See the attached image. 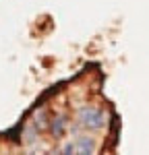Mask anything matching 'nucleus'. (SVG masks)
Returning <instances> with one entry per match:
<instances>
[{"label": "nucleus", "instance_id": "obj_1", "mask_svg": "<svg viewBox=\"0 0 149 155\" xmlns=\"http://www.w3.org/2000/svg\"><path fill=\"white\" fill-rule=\"evenodd\" d=\"M83 122H85L89 128H99L101 122H104V116H101V112H98V110H85L83 112Z\"/></svg>", "mask_w": 149, "mask_h": 155}, {"label": "nucleus", "instance_id": "obj_2", "mask_svg": "<svg viewBox=\"0 0 149 155\" xmlns=\"http://www.w3.org/2000/svg\"><path fill=\"white\" fill-rule=\"evenodd\" d=\"M77 145H79V147H74V149H79L81 153H93V141H91V139L83 137V139L77 141Z\"/></svg>", "mask_w": 149, "mask_h": 155}, {"label": "nucleus", "instance_id": "obj_3", "mask_svg": "<svg viewBox=\"0 0 149 155\" xmlns=\"http://www.w3.org/2000/svg\"><path fill=\"white\" fill-rule=\"evenodd\" d=\"M52 134H54L56 139L64 134V118H58L54 124H52Z\"/></svg>", "mask_w": 149, "mask_h": 155}, {"label": "nucleus", "instance_id": "obj_4", "mask_svg": "<svg viewBox=\"0 0 149 155\" xmlns=\"http://www.w3.org/2000/svg\"><path fill=\"white\" fill-rule=\"evenodd\" d=\"M73 151H77V149H74V145H73V143L68 145V147H64V153H73Z\"/></svg>", "mask_w": 149, "mask_h": 155}]
</instances>
